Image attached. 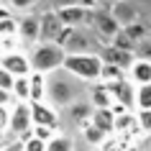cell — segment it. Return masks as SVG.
<instances>
[{
    "instance_id": "cell-3",
    "label": "cell",
    "mask_w": 151,
    "mask_h": 151,
    "mask_svg": "<svg viewBox=\"0 0 151 151\" xmlns=\"http://www.w3.org/2000/svg\"><path fill=\"white\" fill-rule=\"evenodd\" d=\"M56 46H62L64 54H97V44L80 28H64Z\"/></svg>"
},
{
    "instance_id": "cell-16",
    "label": "cell",
    "mask_w": 151,
    "mask_h": 151,
    "mask_svg": "<svg viewBox=\"0 0 151 151\" xmlns=\"http://www.w3.org/2000/svg\"><path fill=\"white\" fill-rule=\"evenodd\" d=\"M10 97H13L16 103H28V100H31V82H28V77H18V80H13Z\"/></svg>"
},
{
    "instance_id": "cell-15",
    "label": "cell",
    "mask_w": 151,
    "mask_h": 151,
    "mask_svg": "<svg viewBox=\"0 0 151 151\" xmlns=\"http://www.w3.org/2000/svg\"><path fill=\"white\" fill-rule=\"evenodd\" d=\"M18 36L23 41H36L39 39V18L36 16H26L18 21Z\"/></svg>"
},
{
    "instance_id": "cell-24",
    "label": "cell",
    "mask_w": 151,
    "mask_h": 151,
    "mask_svg": "<svg viewBox=\"0 0 151 151\" xmlns=\"http://www.w3.org/2000/svg\"><path fill=\"white\" fill-rule=\"evenodd\" d=\"M90 115H92V105H87V103L72 105V118L77 123H90Z\"/></svg>"
},
{
    "instance_id": "cell-22",
    "label": "cell",
    "mask_w": 151,
    "mask_h": 151,
    "mask_svg": "<svg viewBox=\"0 0 151 151\" xmlns=\"http://www.w3.org/2000/svg\"><path fill=\"white\" fill-rule=\"evenodd\" d=\"M133 59L151 64V39H143V41H138L133 46Z\"/></svg>"
},
{
    "instance_id": "cell-33",
    "label": "cell",
    "mask_w": 151,
    "mask_h": 151,
    "mask_svg": "<svg viewBox=\"0 0 151 151\" xmlns=\"http://www.w3.org/2000/svg\"><path fill=\"white\" fill-rule=\"evenodd\" d=\"M0 151H21V146H8V149H0Z\"/></svg>"
},
{
    "instance_id": "cell-26",
    "label": "cell",
    "mask_w": 151,
    "mask_h": 151,
    "mask_svg": "<svg viewBox=\"0 0 151 151\" xmlns=\"http://www.w3.org/2000/svg\"><path fill=\"white\" fill-rule=\"evenodd\" d=\"M21 151H46V143H44V141H39V138H33V136L28 133V136H23Z\"/></svg>"
},
{
    "instance_id": "cell-28",
    "label": "cell",
    "mask_w": 151,
    "mask_h": 151,
    "mask_svg": "<svg viewBox=\"0 0 151 151\" xmlns=\"http://www.w3.org/2000/svg\"><path fill=\"white\" fill-rule=\"evenodd\" d=\"M138 126H141L143 131H151V110L138 113Z\"/></svg>"
},
{
    "instance_id": "cell-7",
    "label": "cell",
    "mask_w": 151,
    "mask_h": 151,
    "mask_svg": "<svg viewBox=\"0 0 151 151\" xmlns=\"http://www.w3.org/2000/svg\"><path fill=\"white\" fill-rule=\"evenodd\" d=\"M87 18L92 21V28H95L97 33L108 36V39H113V36L120 31V26H118V21L113 18V10H110V8L92 10V13H87Z\"/></svg>"
},
{
    "instance_id": "cell-4",
    "label": "cell",
    "mask_w": 151,
    "mask_h": 151,
    "mask_svg": "<svg viewBox=\"0 0 151 151\" xmlns=\"http://www.w3.org/2000/svg\"><path fill=\"white\" fill-rule=\"evenodd\" d=\"M46 97L54 105H69V103H74V97H77V85H74L67 74H59V77H54V80L46 85Z\"/></svg>"
},
{
    "instance_id": "cell-12",
    "label": "cell",
    "mask_w": 151,
    "mask_h": 151,
    "mask_svg": "<svg viewBox=\"0 0 151 151\" xmlns=\"http://www.w3.org/2000/svg\"><path fill=\"white\" fill-rule=\"evenodd\" d=\"M56 18H59V23L64 26V28H77V26L87 18V8L85 5H64V8L54 10Z\"/></svg>"
},
{
    "instance_id": "cell-31",
    "label": "cell",
    "mask_w": 151,
    "mask_h": 151,
    "mask_svg": "<svg viewBox=\"0 0 151 151\" xmlns=\"http://www.w3.org/2000/svg\"><path fill=\"white\" fill-rule=\"evenodd\" d=\"M10 5H13V8H26V5H28V0H13Z\"/></svg>"
},
{
    "instance_id": "cell-18",
    "label": "cell",
    "mask_w": 151,
    "mask_h": 151,
    "mask_svg": "<svg viewBox=\"0 0 151 151\" xmlns=\"http://www.w3.org/2000/svg\"><path fill=\"white\" fill-rule=\"evenodd\" d=\"M133 105L138 108V113L151 110V85H141V87H136V100H133Z\"/></svg>"
},
{
    "instance_id": "cell-17",
    "label": "cell",
    "mask_w": 151,
    "mask_h": 151,
    "mask_svg": "<svg viewBox=\"0 0 151 151\" xmlns=\"http://www.w3.org/2000/svg\"><path fill=\"white\" fill-rule=\"evenodd\" d=\"M28 82H31V100L28 103H44L46 97V82L41 74H28Z\"/></svg>"
},
{
    "instance_id": "cell-14",
    "label": "cell",
    "mask_w": 151,
    "mask_h": 151,
    "mask_svg": "<svg viewBox=\"0 0 151 151\" xmlns=\"http://www.w3.org/2000/svg\"><path fill=\"white\" fill-rule=\"evenodd\" d=\"M128 74H131V85H151V64L149 62H138L136 59L133 64H131V69H128Z\"/></svg>"
},
{
    "instance_id": "cell-11",
    "label": "cell",
    "mask_w": 151,
    "mask_h": 151,
    "mask_svg": "<svg viewBox=\"0 0 151 151\" xmlns=\"http://www.w3.org/2000/svg\"><path fill=\"white\" fill-rule=\"evenodd\" d=\"M97 56H100L103 64L118 67V69H131V64L136 62L131 51H120V49H115V46H103V51H100Z\"/></svg>"
},
{
    "instance_id": "cell-20",
    "label": "cell",
    "mask_w": 151,
    "mask_h": 151,
    "mask_svg": "<svg viewBox=\"0 0 151 151\" xmlns=\"http://www.w3.org/2000/svg\"><path fill=\"white\" fill-rule=\"evenodd\" d=\"M92 100H95V108H110V92H108V87H105L103 82H97L95 90H92Z\"/></svg>"
},
{
    "instance_id": "cell-21",
    "label": "cell",
    "mask_w": 151,
    "mask_h": 151,
    "mask_svg": "<svg viewBox=\"0 0 151 151\" xmlns=\"http://www.w3.org/2000/svg\"><path fill=\"white\" fill-rule=\"evenodd\" d=\"M82 133H85V141H87L90 146H100V143H105V133H103V131H97L92 123H85Z\"/></svg>"
},
{
    "instance_id": "cell-5",
    "label": "cell",
    "mask_w": 151,
    "mask_h": 151,
    "mask_svg": "<svg viewBox=\"0 0 151 151\" xmlns=\"http://www.w3.org/2000/svg\"><path fill=\"white\" fill-rule=\"evenodd\" d=\"M0 69H5L13 80H18V77L31 74V64H28V56L21 54V51H5L0 56Z\"/></svg>"
},
{
    "instance_id": "cell-13",
    "label": "cell",
    "mask_w": 151,
    "mask_h": 151,
    "mask_svg": "<svg viewBox=\"0 0 151 151\" xmlns=\"http://www.w3.org/2000/svg\"><path fill=\"white\" fill-rule=\"evenodd\" d=\"M90 123H92V126H95L97 131H103L105 136L115 131V118H113V113L108 110V108H92Z\"/></svg>"
},
{
    "instance_id": "cell-6",
    "label": "cell",
    "mask_w": 151,
    "mask_h": 151,
    "mask_svg": "<svg viewBox=\"0 0 151 151\" xmlns=\"http://www.w3.org/2000/svg\"><path fill=\"white\" fill-rule=\"evenodd\" d=\"M8 131L16 133V136H28L31 133V110H28V103H16L10 108Z\"/></svg>"
},
{
    "instance_id": "cell-9",
    "label": "cell",
    "mask_w": 151,
    "mask_h": 151,
    "mask_svg": "<svg viewBox=\"0 0 151 151\" xmlns=\"http://www.w3.org/2000/svg\"><path fill=\"white\" fill-rule=\"evenodd\" d=\"M28 110H31V128L33 126H44V128H54L59 126V115H56L54 108H49L46 103H28Z\"/></svg>"
},
{
    "instance_id": "cell-27",
    "label": "cell",
    "mask_w": 151,
    "mask_h": 151,
    "mask_svg": "<svg viewBox=\"0 0 151 151\" xmlns=\"http://www.w3.org/2000/svg\"><path fill=\"white\" fill-rule=\"evenodd\" d=\"M0 90H3V92H10V90H13V77H10L5 69H0Z\"/></svg>"
},
{
    "instance_id": "cell-25",
    "label": "cell",
    "mask_w": 151,
    "mask_h": 151,
    "mask_svg": "<svg viewBox=\"0 0 151 151\" xmlns=\"http://www.w3.org/2000/svg\"><path fill=\"white\" fill-rule=\"evenodd\" d=\"M13 33H18V21L13 16L0 21V39H13Z\"/></svg>"
},
{
    "instance_id": "cell-32",
    "label": "cell",
    "mask_w": 151,
    "mask_h": 151,
    "mask_svg": "<svg viewBox=\"0 0 151 151\" xmlns=\"http://www.w3.org/2000/svg\"><path fill=\"white\" fill-rule=\"evenodd\" d=\"M3 18H10V10L8 8H0V21H3Z\"/></svg>"
},
{
    "instance_id": "cell-19",
    "label": "cell",
    "mask_w": 151,
    "mask_h": 151,
    "mask_svg": "<svg viewBox=\"0 0 151 151\" xmlns=\"http://www.w3.org/2000/svg\"><path fill=\"white\" fill-rule=\"evenodd\" d=\"M120 80H126V77H123V69L103 64V72H100V82H103V85H115V82H120Z\"/></svg>"
},
{
    "instance_id": "cell-1",
    "label": "cell",
    "mask_w": 151,
    "mask_h": 151,
    "mask_svg": "<svg viewBox=\"0 0 151 151\" xmlns=\"http://www.w3.org/2000/svg\"><path fill=\"white\" fill-rule=\"evenodd\" d=\"M62 69L67 74H74L80 80L87 82H100V72H103V62L97 54H67L64 56Z\"/></svg>"
},
{
    "instance_id": "cell-2",
    "label": "cell",
    "mask_w": 151,
    "mask_h": 151,
    "mask_svg": "<svg viewBox=\"0 0 151 151\" xmlns=\"http://www.w3.org/2000/svg\"><path fill=\"white\" fill-rule=\"evenodd\" d=\"M64 51L62 46H56V44H39V46L33 49V54L28 56V64H31V74H49V72H56L62 69L64 64Z\"/></svg>"
},
{
    "instance_id": "cell-30",
    "label": "cell",
    "mask_w": 151,
    "mask_h": 151,
    "mask_svg": "<svg viewBox=\"0 0 151 151\" xmlns=\"http://www.w3.org/2000/svg\"><path fill=\"white\" fill-rule=\"evenodd\" d=\"M10 103H13V97H10V92H3V90H0V108H8Z\"/></svg>"
},
{
    "instance_id": "cell-29",
    "label": "cell",
    "mask_w": 151,
    "mask_h": 151,
    "mask_svg": "<svg viewBox=\"0 0 151 151\" xmlns=\"http://www.w3.org/2000/svg\"><path fill=\"white\" fill-rule=\"evenodd\" d=\"M8 118H10V108H0V133L8 131Z\"/></svg>"
},
{
    "instance_id": "cell-8",
    "label": "cell",
    "mask_w": 151,
    "mask_h": 151,
    "mask_svg": "<svg viewBox=\"0 0 151 151\" xmlns=\"http://www.w3.org/2000/svg\"><path fill=\"white\" fill-rule=\"evenodd\" d=\"M62 31H64V26L59 23V18H56L54 10H49V13H44L39 18V39H41V44H56L59 36H62Z\"/></svg>"
},
{
    "instance_id": "cell-23",
    "label": "cell",
    "mask_w": 151,
    "mask_h": 151,
    "mask_svg": "<svg viewBox=\"0 0 151 151\" xmlns=\"http://www.w3.org/2000/svg\"><path fill=\"white\" fill-rule=\"evenodd\" d=\"M72 149H74V143H72V138H67V136H54V138L46 143V151H72Z\"/></svg>"
},
{
    "instance_id": "cell-10",
    "label": "cell",
    "mask_w": 151,
    "mask_h": 151,
    "mask_svg": "<svg viewBox=\"0 0 151 151\" xmlns=\"http://www.w3.org/2000/svg\"><path fill=\"white\" fill-rule=\"evenodd\" d=\"M105 87H108V92H110V100H113V103L123 105V108H128V110L133 108L136 87L128 80H120V82H115V85H105Z\"/></svg>"
}]
</instances>
